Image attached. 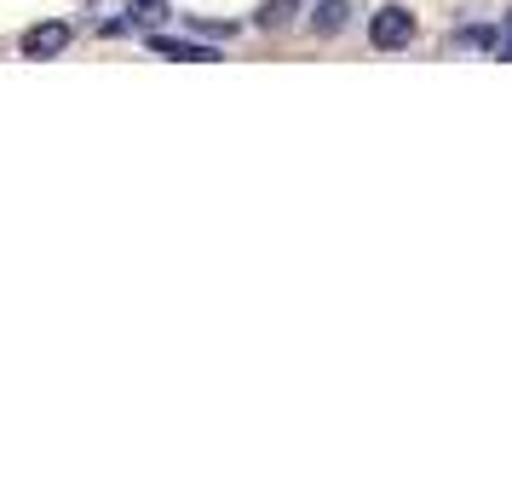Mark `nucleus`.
<instances>
[{
    "label": "nucleus",
    "instance_id": "nucleus-1",
    "mask_svg": "<svg viewBox=\"0 0 512 495\" xmlns=\"http://www.w3.org/2000/svg\"><path fill=\"white\" fill-rule=\"evenodd\" d=\"M415 41V12L409 6H380L369 18V47L374 52H403Z\"/></svg>",
    "mask_w": 512,
    "mask_h": 495
},
{
    "label": "nucleus",
    "instance_id": "nucleus-2",
    "mask_svg": "<svg viewBox=\"0 0 512 495\" xmlns=\"http://www.w3.org/2000/svg\"><path fill=\"white\" fill-rule=\"evenodd\" d=\"M144 47L162 52V58H185V64H219V52L202 41H173V35H144Z\"/></svg>",
    "mask_w": 512,
    "mask_h": 495
},
{
    "label": "nucleus",
    "instance_id": "nucleus-3",
    "mask_svg": "<svg viewBox=\"0 0 512 495\" xmlns=\"http://www.w3.org/2000/svg\"><path fill=\"white\" fill-rule=\"evenodd\" d=\"M70 47V24H35L24 35V58H58Z\"/></svg>",
    "mask_w": 512,
    "mask_h": 495
},
{
    "label": "nucleus",
    "instance_id": "nucleus-4",
    "mask_svg": "<svg viewBox=\"0 0 512 495\" xmlns=\"http://www.w3.org/2000/svg\"><path fill=\"white\" fill-rule=\"evenodd\" d=\"M351 18V0H317V12H311V29L317 35H340Z\"/></svg>",
    "mask_w": 512,
    "mask_h": 495
},
{
    "label": "nucleus",
    "instance_id": "nucleus-5",
    "mask_svg": "<svg viewBox=\"0 0 512 495\" xmlns=\"http://www.w3.org/2000/svg\"><path fill=\"white\" fill-rule=\"evenodd\" d=\"M127 24H133V29L167 24V0H127Z\"/></svg>",
    "mask_w": 512,
    "mask_h": 495
},
{
    "label": "nucleus",
    "instance_id": "nucleus-6",
    "mask_svg": "<svg viewBox=\"0 0 512 495\" xmlns=\"http://www.w3.org/2000/svg\"><path fill=\"white\" fill-rule=\"evenodd\" d=\"M294 6H300V0H265V6H259V18H254V24H259V29H282L288 18H294Z\"/></svg>",
    "mask_w": 512,
    "mask_h": 495
},
{
    "label": "nucleus",
    "instance_id": "nucleus-7",
    "mask_svg": "<svg viewBox=\"0 0 512 495\" xmlns=\"http://www.w3.org/2000/svg\"><path fill=\"white\" fill-rule=\"evenodd\" d=\"M455 47H501V29H461V35H455Z\"/></svg>",
    "mask_w": 512,
    "mask_h": 495
},
{
    "label": "nucleus",
    "instance_id": "nucleus-8",
    "mask_svg": "<svg viewBox=\"0 0 512 495\" xmlns=\"http://www.w3.org/2000/svg\"><path fill=\"white\" fill-rule=\"evenodd\" d=\"M495 52H501V58L512 64V35H501V47H495Z\"/></svg>",
    "mask_w": 512,
    "mask_h": 495
},
{
    "label": "nucleus",
    "instance_id": "nucleus-9",
    "mask_svg": "<svg viewBox=\"0 0 512 495\" xmlns=\"http://www.w3.org/2000/svg\"><path fill=\"white\" fill-rule=\"evenodd\" d=\"M501 35H512V12H507V24H501Z\"/></svg>",
    "mask_w": 512,
    "mask_h": 495
}]
</instances>
